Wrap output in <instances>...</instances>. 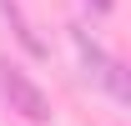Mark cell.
<instances>
[{"mask_svg":"<svg viewBox=\"0 0 131 126\" xmlns=\"http://www.w3.org/2000/svg\"><path fill=\"white\" fill-rule=\"evenodd\" d=\"M0 91H5V101H10V111H20L25 121H46L50 116V101H46V91L35 86L20 66H5L0 61Z\"/></svg>","mask_w":131,"mask_h":126,"instance_id":"cell-1","label":"cell"},{"mask_svg":"<svg viewBox=\"0 0 131 126\" xmlns=\"http://www.w3.org/2000/svg\"><path fill=\"white\" fill-rule=\"evenodd\" d=\"M76 46H81L86 66L96 71V81H106V86H111V96H121V101H126V76H121V61H111V56H106V50H101L86 30H76Z\"/></svg>","mask_w":131,"mask_h":126,"instance_id":"cell-2","label":"cell"},{"mask_svg":"<svg viewBox=\"0 0 131 126\" xmlns=\"http://www.w3.org/2000/svg\"><path fill=\"white\" fill-rule=\"evenodd\" d=\"M0 10L10 15V30H15V40H20V46L30 50V56H46V46H40V40H35V30H30V20L15 10V0H0Z\"/></svg>","mask_w":131,"mask_h":126,"instance_id":"cell-3","label":"cell"}]
</instances>
